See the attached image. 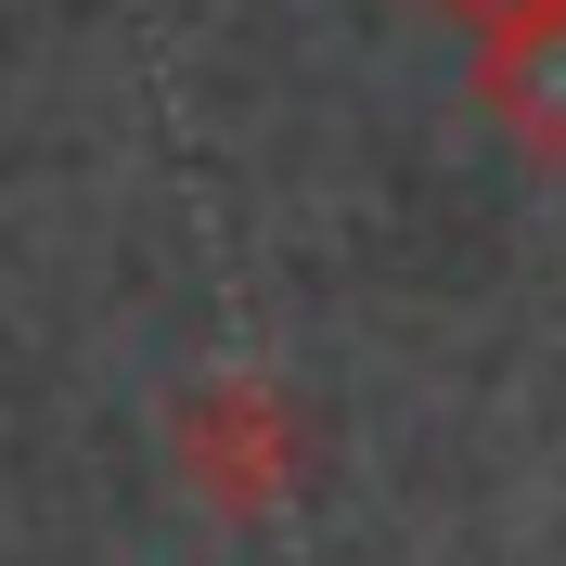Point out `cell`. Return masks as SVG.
Masks as SVG:
<instances>
[{
  "instance_id": "cell-1",
  "label": "cell",
  "mask_w": 566,
  "mask_h": 566,
  "mask_svg": "<svg viewBox=\"0 0 566 566\" xmlns=\"http://www.w3.org/2000/svg\"><path fill=\"white\" fill-rule=\"evenodd\" d=\"M168 451H180V490L207 515H271L296 476H310V424L271 374H207V387L168 412Z\"/></svg>"
},
{
  "instance_id": "cell-3",
  "label": "cell",
  "mask_w": 566,
  "mask_h": 566,
  "mask_svg": "<svg viewBox=\"0 0 566 566\" xmlns=\"http://www.w3.org/2000/svg\"><path fill=\"white\" fill-rule=\"evenodd\" d=\"M451 27H476V39H502V27H541V13H566V0H438Z\"/></svg>"
},
{
  "instance_id": "cell-2",
  "label": "cell",
  "mask_w": 566,
  "mask_h": 566,
  "mask_svg": "<svg viewBox=\"0 0 566 566\" xmlns=\"http://www.w3.org/2000/svg\"><path fill=\"white\" fill-rule=\"evenodd\" d=\"M463 91H476V116H490V129L515 142V155L566 168V13H541V27H502V39H476Z\"/></svg>"
}]
</instances>
